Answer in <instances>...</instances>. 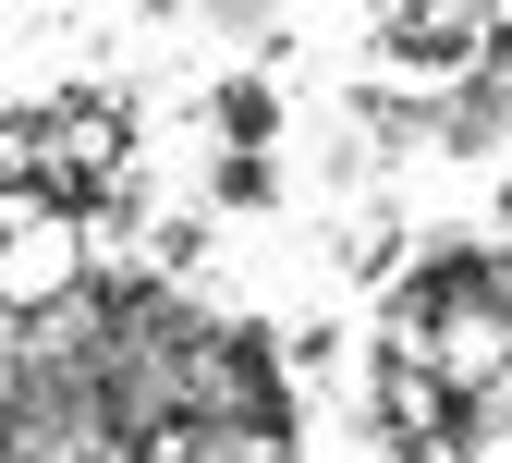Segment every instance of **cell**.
<instances>
[{
  "label": "cell",
  "instance_id": "6da1fadb",
  "mask_svg": "<svg viewBox=\"0 0 512 463\" xmlns=\"http://www.w3.org/2000/svg\"><path fill=\"white\" fill-rule=\"evenodd\" d=\"M74 281V220H61V195L13 183L0 195V305H49Z\"/></svg>",
  "mask_w": 512,
  "mask_h": 463
}]
</instances>
